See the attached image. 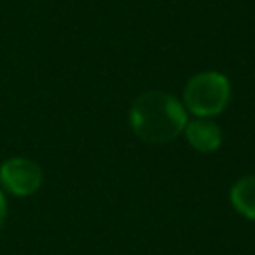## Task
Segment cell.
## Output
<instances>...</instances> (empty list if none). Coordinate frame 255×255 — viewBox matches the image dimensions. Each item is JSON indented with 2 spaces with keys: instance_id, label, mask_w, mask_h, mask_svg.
I'll use <instances>...</instances> for the list:
<instances>
[{
  "instance_id": "277c9868",
  "label": "cell",
  "mask_w": 255,
  "mask_h": 255,
  "mask_svg": "<svg viewBox=\"0 0 255 255\" xmlns=\"http://www.w3.org/2000/svg\"><path fill=\"white\" fill-rule=\"evenodd\" d=\"M183 135H185L187 143L199 153H213L221 147V141H223L221 128L211 118L187 120Z\"/></svg>"
},
{
  "instance_id": "6da1fadb",
  "label": "cell",
  "mask_w": 255,
  "mask_h": 255,
  "mask_svg": "<svg viewBox=\"0 0 255 255\" xmlns=\"http://www.w3.org/2000/svg\"><path fill=\"white\" fill-rule=\"evenodd\" d=\"M128 122L137 139L161 145L177 139L183 133L187 124V110L175 96L151 90L139 94L133 100Z\"/></svg>"
},
{
  "instance_id": "8992f818",
  "label": "cell",
  "mask_w": 255,
  "mask_h": 255,
  "mask_svg": "<svg viewBox=\"0 0 255 255\" xmlns=\"http://www.w3.org/2000/svg\"><path fill=\"white\" fill-rule=\"evenodd\" d=\"M6 215H8V207H6V195H4V189L0 187V227L4 225L6 221Z\"/></svg>"
},
{
  "instance_id": "7a4b0ae2",
  "label": "cell",
  "mask_w": 255,
  "mask_h": 255,
  "mask_svg": "<svg viewBox=\"0 0 255 255\" xmlns=\"http://www.w3.org/2000/svg\"><path fill=\"white\" fill-rule=\"evenodd\" d=\"M231 102V84L225 74L205 70L187 80L183 86V108L195 118H215Z\"/></svg>"
},
{
  "instance_id": "3957f363",
  "label": "cell",
  "mask_w": 255,
  "mask_h": 255,
  "mask_svg": "<svg viewBox=\"0 0 255 255\" xmlns=\"http://www.w3.org/2000/svg\"><path fill=\"white\" fill-rule=\"evenodd\" d=\"M44 181V171L30 157H8L0 163V187L16 197L34 195Z\"/></svg>"
},
{
  "instance_id": "5b68a950",
  "label": "cell",
  "mask_w": 255,
  "mask_h": 255,
  "mask_svg": "<svg viewBox=\"0 0 255 255\" xmlns=\"http://www.w3.org/2000/svg\"><path fill=\"white\" fill-rule=\"evenodd\" d=\"M231 207L245 219L255 221V173L239 177L229 189Z\"/></svg>"
}]
</instances>
